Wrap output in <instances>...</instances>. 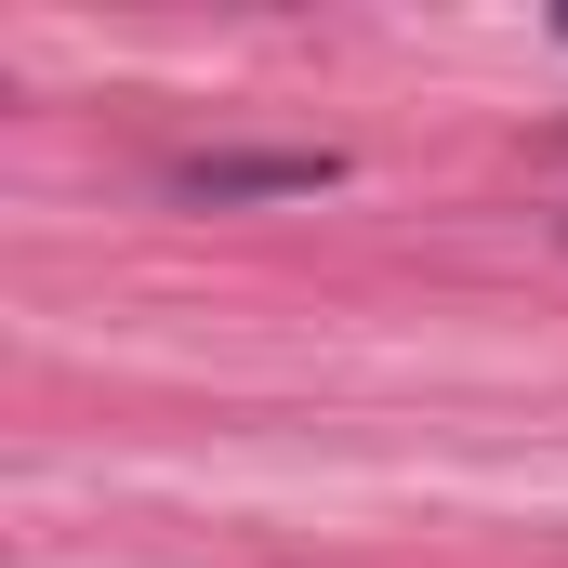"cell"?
<instances>
[{
  "instance_id": "cell-1",
  "label": "cell",
  "mask_w": 568,
  "mask_h": 568,
  "mask_svg": "<svg viewBox=\"0 0 568 568\" xmlns=\"http://www.w3.org/2000/svg\"><path fill=\"white\" fill-rule=\"evenodd\" d=\"M304 185H331L317 145H278V159H185V172H172V199H212V212H225V199H304Z\"/></svg>"
}]
</instances>
